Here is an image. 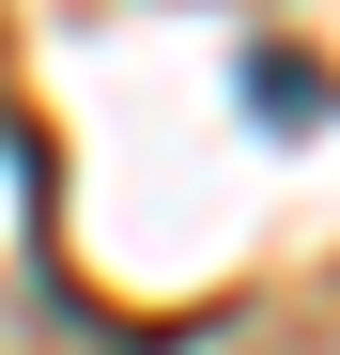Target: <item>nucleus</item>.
<instances>
[{"label":"nucleus","mask_w":340,"mask_h":355,"mask_svg":"<svg viewBox=\"0 0 340 355\" xmlns=\"http://www.w3.org/2000/svg\"><path fill=\"white\" fill-rule=\"evenodd\" d=\"M0 355H124L78 309L62 248H46V139L16 124V108H0Z\"/></svg>","instance_id":"obj_1"}]
</instances>
